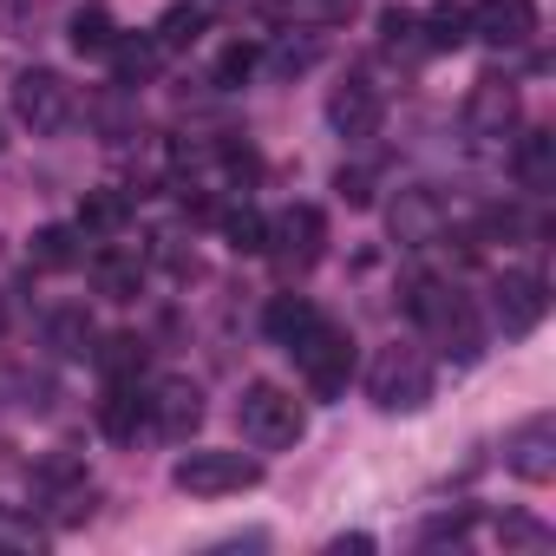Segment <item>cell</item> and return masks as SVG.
Masks as SVG:
<instances>
[{
    "label": "cell",
    "mask_w": 556,
    "mask_h": 556,
    "mask_svg": "<svg viewBox=\"0 0 556 556\" xmlns=\"http://www.w3.org/2000/svg\"><path fill=\"white\" fill-rule=\"evenodd\" d=\"M289 354H295V367H302V380L321 393V400H334V393H348V374H354V334L341 328V321H328V315H315L295 341H289Z\"/></svg>",
    "instance_id": "obj_1"
},
{
    "label": "cell",
    "mask_w": 556,
    "mask_h": 556,
    "mask_svg": "<svg viewBox=\"0 0 556 556\" xmlns=\"http://www.w3.org/2000/svg\"><path fill=\"white\" fill-rule=\"evenodd\" d=\"M236 426H242V439H249V445L275 452V445H295V439H302V406H295V393H289V387H275V380H249V387H242V400H236Z\"/></svg>",
    "instance_id": "obj_2"
},
{
    "label": "cell",
    "mask_w": 556,
    "mask_h": 556,
    "mask_svg": "<svg viewBox=\"0 0 556 556\" xmlns=\"http://www.w3.org/2000/svg\"><path fill=\"white\" fill-rule=\"evenodd\" d=\"M367 393L387 413H419L432 400V361L419 348H380L367 367Z\"/></svg>",
    "instance_id": "obj_3"
},
{
    "label": "cell",
    "mask_w": 556,
    "mask_h": 556,
    "mask_svg": "<svg viewBox=\"0 0 556 556\" xmlns=\"http://www.w3.org/2000/svg\"><path fill=\"white\" fill-rule=\"evenodd\" d=\"M177 491H190V497H229V491H249L255 478H262V465L249 458V452H229V445H197V452H184L177 458Z\"/></svg>",
    "instance_id": "obj_4"
},
{
    "label": "cell",
    "mask_w": 556,
    "mask_h": 556,
    "mask_svg": "<svg viewBox=\"0 0 556 556\" xmlns=\"http://www.w3.org/2000/svg\"><path fill=\"white\" fill-rule=\"evenodd\" d=\"M14 112H21V125L27 131H60L66 118H73V86L60 79V73H21L14 79Z\"/></svg>",
    "instance_id": "obj_5"
},
{
    "label": "cell",
    "mask_w": 556,
    "mask_h": 556,
    "mask_svg": "<svg viewBox=\"0 0 556 556\" xmlns=\"http://www.w3.org/2000/svg\"><path fill=\"white\" fill-rule=\"evenodd\" d=\"M504 465H510L523 484H549V478H556V419H549V413H530V419L504 439Z\"/></svg>",
    "instance_id": "obj_6"
},
{
    "label": "cell",
    "mask_w": 556,
    "mask_h": 556,
    "mask_svg": "<svg viewBox=\"0 0 556 556\" xmlns=\"http://www.w3.org/2000/svg\"><path fill=\"white\" fill-rule=\"evenodd\" d=\"M387 229H393V242H406V249L439 242V236H445V203H439V190H426V184L400 190L393 210H387Z\"/></svg>",
    "instance_id": "obj_7"
},
{
    "label": "cell",
    "mask_w": 556,
    "mask_h": 556,
    "mask_svg": "<svg viewBox=\"0 0 556 556\" xmlns=\"http://www.w3.org/2000/svg\"><path fill=\"white\" fill-rule=\"evenodd\" d=\"M282 242V262L289 268H308V262H321V249H328V216L315 210V203H295V210H282V223L268 229V249Z\"/></svg>",
    "instance_id": "obj_8"
},
{
    "label": "cell",
    "mask_w": 556,
    "mask_h": 556,
    "mask_svg": "<svg viewBox=\"0 0 556 556\" xmlns=\"http://www.w3.org/2000/svg\"><path fill=\"white\" fill-rule=\"evenodd\" d=\"M144 426H157L164 439H190L203 426V393L197 380H164L151 400H144Z\"/></svg>",
    "instance_id": "obj_9"
},
{
    "label": "cell",
    "mask_w": 556,
    "mask_h": 556,
    "mask_svg": "<svg viewBox=\"0 0 556 556\" xmlns=\"http://www.w3.org/2000/svg\"><path fill=\"white\" fill-rule=\"evenodd\" d=\"M478 40L491 47H523L536 34V0H478V8L465 14Z\"/></svg>",
    "instance_id": "obj_10"
},
{
    "label": "cell",
    "mask_w": 556,
    "mask_h": 556,
    "mask_svg": "<svg viewBox=\"0 0 556 556\" xmlns=\"http://www.w3.org/2000/svg\"><path fill=\"white\" fill-rule=\"evenodd\" d=\"M517 125V86L510 79H478L465 99V131L471 138H504Z\"/></svg>",
    "instance_id": "obj_11"
},
{
    "label": "cell",
    "mask_w": 556,
    "mask_h": 556,
    "mask_svg": "<svg viewBox=\"0 0 556 556\" xmlns=\"http://www.w3.org/2000/svg\"><path fill=\"white\" fill-rule=\"evenodd\" d=\"M543 315H549V289L536 282V275H504V282H497V328L517 341V334H530Z\"/></svg>",
    "instance_id": "obj_12"
},
{
    "label": "cell",
    "mask_w": 556,
    "mask_h": 556,
    "mask_svg": "<svg viewBox=\"0 0 556 556\" xmlns=\"http://www.w3.org/2000/svg\"><path fill=\"white\" fill-rule=\"evenodd\" d=\"M380 92L367 86V79H348L334 99H328V118H334V131H348V138H374L380 131Z\"/></svg>",
    "instance_id": "obj_13"
},
{
    "label": "cell",
    "mask_w": 556,
    "mask_h": 556,
    "mask_svg": "<svg viewBox=\"0 0 556 556\" xmlns=\"http://www.w3.org/2000/svg\"><path fill=\"white\" fill-rule=\"evenodd\" d=\"M510 170H517L523 190H549V184H556V138H549V131H523Z\"/></svg>",
    "instance_id": "obj_14"
},
{
    "label": "cell",
    "mask_w": 556,
    "mask_h": 556,
    "mask_svg": "<svg viewBox=\"0 0 556 556\" xmlns=\"http://www.w3.org/2000/svg\"><path fill=\"white\" fill-rule=\"evenodd\" d=\"M125 223H131V197L125 190L105 184V190H86L79 197V236H118Z\"/></svg>",
    "instance_id": "obj_15"
},
{
    "label": "cell",
    "mask_w": 556,
    "mask_h": 556,
    "mask_svg": "<svg viewBox=\"0 0 556 556\" xmlns=\"http://www.w3.org/2000/svg\"><path fill=\"white\" fill-rule=\"evenodd\" d=\"M203 27H210V14L197 8V0H177V8H164V14H157V34H151V40H157L164 53H184V47H197V40H203Z\"/></svg>",
    "instance_id": "obj_16"
},
{
    "label": "cell",
    "mask_w": 556,
    "mask_h": 556,
    "mask_svg": "<svg viewBox=\"0 0 556 556\" xmlns=\"http://www.w3.org/2000/svg\"><path fill=\"white\" fill-rule=\"evenodd\" d=\"M99 426H105V439H138V426H144V393H138L131 380L112 387L105 406H99Z\"/></svg>",
    "instance_id": "obj_17"
},
{
    "label": "cell",
    "mask_w": 556,
    "mask_h": 556,
    "mask_svg": "<svg viewBox=\"0 0 556 556\" xmlns=\"http://www.w3.org/2000/svg\"><path fill=\"white\" fill-rule=\"evenodd\" d=\"M157 60H164V47H157V40H131V34H118V40H112L118 86H144V79L157 73Z\"/></svg>",
    "instance_id": "obj_18"
},
{
    "label": "cell",
    "mask_w": 556,
    "mask_h": 556,
    "mask_svg": "<svg viewBox=\"0 0 556 556\" xmlns=\"http://www.w3.org/2000/svg\"><path fill=\"white\" fill-rule=\"evenodd\" d=\"M92 282H99V295H112V302H131V295L144 289V268H138L131 255H112V249H105V255L92 262Z\"/></svg>",
    "instance_id": "obj_19"
},
{
    "label": "cell",
    "mask_w": 556,
    "mask_h": 556,
    "mask_svg": "<svg viewBox=\"0 0 556 556\" xmlns=\"http://www.w3.org/2000/svg\"><path fill=\"white\" fill-rule=\"evenodd\" d=\"M315 315H321V308H315L308 295H275V302H268V334L289 348V341H295V334H302Z\"/></svg>",
    "instance_id": "obj_20"
},
{
    "label": "cell",
    "mask_w": 556,
    "mask_h": 556,
    "mask_svg": "<svg viewBox=\"0 0 556 556\" xmlns=\"http://www.w3.org/2000/svg\"><path fill=\"white\" fill-rule=\"evenodd\" d=\"M112 40H118L112 8H79V14H73V47H79V53H112Z\"/></svg>",
    "instance_id": "obj_21"
},
{
    "label": "cell",
    "mask_w": 556,
    "mask_h": 556,
    "mask_svg": "<svg viewBox=\"0 0 556 556\" xmlns=\"http://www.w3.org/2000/svg\"><path fill=\"white\" fill-rule=\"evenodd\" d=\"M419 27H426V47H432V53H452V47L471 40L465 8H432V14H419Z\"/></svg>",
    "instance_id": "obj_22"
},
{
    "label": "cell",
    "mask_w": 556,
    "mask_h": 556,
    "mask_svg": "<svg viewBox=\"0 0 556 556\" xmlns=\"http://www.w3.org/2000/svg\"><path fill=\"white\" fill-rule=\"evenodd\" d=\"M223 242H229L236 255H262V249H268V216H262V210H229V216H223Z\"/></svg>",
    "instance_id": "obj_23"
},
{
    "label": "cell",
    "mask_w": 556,
    "mask_h": 556,
    "mask_svg": "<svg viewBox=\"0 0 556 556\" xmlns=\"http://www.w3.org/2000/svg\"><path fill=\"white\" fill-rule=\"evenodd\" d=\"M66 262H79V229L47 223V229L34 236V268H66Z\"/></svg>",
    "instance_id": "obj_24"
},
{
    "label": "cell",
    "mask_w": 556,
    "mask_h": 556,
    "mask_svg": "<svg viewBox=\"0 0 556 556\" xmlns=\"http://www.w3.org/2000/svg\"><path fill=\"white\" fill-rule=\"evenodd\" d=\"M99 367L112 374V387L138 380V367H144V341H138V334H112V341L99 348Z\"/></svg>",
    "instance_id": "obj_25"
},
{
    "label": "cell",
    "mask_w": 556,
    "mask_h": 556,
    "mask_svg": "<svg viewBox=\"0 0 556 556\" xmlns=\"http://www.w3.org/2000/svg\"><path fill=\"white\" fill-rule=\"evenodd\" d=\"M53 348L73 354V361L92 354V321H86V308H60V315H53Z\"/></svg>",
    "instance_id": "obj_26"
},
{
    "label": "cell",
    "mask_w": 556,
    "mask_h": 556,
    "mask_svg": "<svg viewBox=\"0 0 556 556\" xmlns=\"http://www.w3.org/2000/svg\"><path fill=\"white\" fill-rule=\"evenodd\" d=\"M255 60H262V53H255L249 40H236V47H229V53L216 60V92H236V86H242V79L255 73Z\"/></svg>",
    "instance_id": "obj_27"
},
{
    "label": "cell",
    "mask_w": 556,
    "mask_h": 556,
    "mask_svg": "<svg viewBox=\"0 0 556 556\" xmlns=\"http://www.w3.org/2000/svg\"><path fill=\"white\" fill-rule=\"evenodd\" d=\"M380 40H387L393 53H400V47H419V14H413V8H387V14H380Z\"/></svg>",
    "instance_id": "obj_28"
},
{
    "label": "cell",
    "mask_w": 556,
    "mask_h": 556,
    "mask_svg": "<svg viewBox=\"0 0 556 556\" xmlns=\"http://www.w3.org/2000/svg\"><path fill=\"white\" fill-rule=\"evenodd\" d=\"M334 190H341V203H354V210H367V203H374V177H367V170H341V177H334Z\"/></svg>",
    "instance_id": "obj_29"
},
{
    "label": "cell",
    "mask_w": 556,
    "mask_h": 556,
    "mask_svg": "<svg viewBox=\"0 0 556 556\" xmlns=\"http://www.w3.org/2000/svg\"><path fill=\"white\" fill-rule=\"evenodd\" d=\"M465 530H471V510H445V517L426 523V543H458Z\"/></svg>",
    "instance_id": "obj_30"
},
{
    "label": "cell",
    "mask_w": 556,
    "mask_h": 556,
    "mask_svg": "<svg viewBox=\"0 0 556 556\" xmlns=\"http://www.w3.org/2000/svg\"><path fill=\"white\" fill-rule=\"evenodd\" d=\"M302 66H315V47H282L275 53V73H302Z\"/></svg>",
    "instance_id": "obj_31"
},
{
    "label": "cell",
    "mask_w": 556,
    "mask_h": 556,
    "mask_svg": "<svg viewBox=\"0 0 556 556\" xmlns=\"http://www.w3.org/2000/svg\"><path fill=\"white\" fill-rule=\"evenodd\" d=\"M504 543H530V549H536V543H543V530H536L530 517H510V523H504Z\"/></svg>",
    "instance_id": "obj_32"
},
{
    "label": "cell",
    "mask_w": 556,
    "mask_h": 556,
    "mask_svg": "<svg viewBox=\"0 0 556 556\" xmlns=\"http://www.w3.org/2000/svg\"><path fill=\"white\" fill-rule=\"evenodd\" d=\"M0 328H8V308H0Z\"/></svg>",
    "instance_id": "obj_33"
}]
</instances>
